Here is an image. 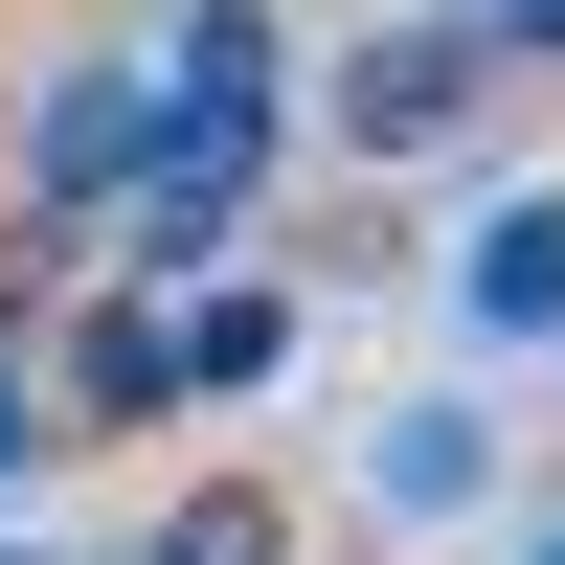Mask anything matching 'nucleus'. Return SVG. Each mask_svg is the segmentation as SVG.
I'll use <instances>...</instances> for the list:
<instances>
[{
  "label": "nucleus",
  "mask_w": 565,
  "mask_h": 565,
  "mask_svg": "<svg viewBox=\"0 0 565 565\" xmlns=\"http://www.w3.org/2000/svg\"><path fill=\"white\" fill-rule=\"evenodd\" d=\"M23 452H45V385H23V362H0V476H23Z\"/></svg>",
  "instance_id": "obj_9"
},
{
  "label": "nucleus",
  "mask_w": 565,
  "mask_h": 565,
  "mask_svg": "<svg viewBox=\"0 0 565 565\" xmlns=\"http://www.w3.org/2000/svg\"><path fill=\"white\" fill-rule=\"evenodd\" d=\"M249 385H295V295H181V407H249Z\"/></svg>",
  "instance_id": "obj_6"
},
{
  "label": "nucleus",
  "mask_w": 565,
  "mask_h": 565,
  "mask_svg": "<svg viewBox=\"0 0 565 565\" xmlns=\"http://www.w3.org/2000/svg\"><path fill=\"white\" fill-rule=\"evenodd\" d=\"M521 565H565V521H543V543H521Z\"/></svg>",
  "instance_id": "obj_10"
},
{
  "label": "nucleus",
  "mask_w": 565,
  "mask_h": 565,
  "mask_svg": "<svg viewBox=\"0 0 565 565\" xmlns=\"http://www.w3.org/2000/svg\"><path fill=\"white\" fill-rule=\"evenodd\" d=\"M136 159H159V45H68V90H45V136H23L45 249H68V226H114V204H136Z\"/></svg>",
  "instance_id": "obj_2"
},
{
  "label": "nucleus",
  "mask_w": 565,
  "mask_h": 565,
  "mask_svg": "<svg viewBox=\"0 0 565 565\" xmlns=\"http://www.w3.org/2000/svg\"><path fill=\"white\" fill-rule=\"evenodd\" d=\"M159 565H295V521L226 476V498H181V521H159Z\"/></svg>",
  "instance_id": "obj_7"
},
{
  "label": "nucleus",
  "mask_w": 565,
  "mask_h": 565,
  "mask_svg": "<svg viewBox=\"0 0 565 565\" xmlns=\"http://www.w3.org/2000/svg\"><path fill=\"white\" fill-rule=\"evenodd\" d=\"M476 90H498V23H476V0H407V23L340 45V159H452Z\"/></svg>",
  "instance_id": "obj_1"
},
{
  "label": "nucleus",
  "mask_w": 565,
  "mask_h": 565,
  "mask_svg": "<svg viewBox=\"0 0 565 565\" xmlns=\"http://www.w3.org/2000/svg\"><path fill=\"white\" fill-rule=\"evenodd\" d=\"M159 407H181V295L114 271V295L68 317V430H159Z\"/></svg>",
  "instance_id": "obj_5"
},
{
  "label": "nucleus",
  "mask_w": 565,
  "mask_h": 565,
  "mask_svg": "<svg viewBox=\"0 0 565 565\" xmlns=\"http://www.w3.org/2000/svg\"><path fill=\"white\" fill-rule=\"evenodd\" d=\"M362 498H385V521H476V498H498V407L476 385L385 407V430H362Z\"/></svg>",
  "instance_id": "obj_4"
},
{
  "label": "nucleus",
  "mask_w": 565,
  "mask_h": 565,
  "mask_svg": "<svg viewBox=\"0 0 565 565\" xmlns=\"http://www.w3.org/2000/svg\"><path fill=\"white\" fill-rule=\"evenodd\" d=\"M498 23V68H565V0H476Z\"/></svg>",
  "instance_id": "obj_8"
},
{
  "label": "nucleus",
  "mask_w": 565,
  "mask_h": 565,
  "mask_svg": "<svg viewBox=\"0 0 565 565\" xmlns=\"http://www.w3.org/2000/svg\"><path fill=\"white\" fill-rule=\"evenodd\" d=\"M452 340H565V181H498L452 249Z\"/></svg>",
  "instance_id": "obj_3"
}]
</instances>
